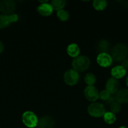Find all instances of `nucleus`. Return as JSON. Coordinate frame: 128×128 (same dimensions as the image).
Wrapping results in <instances>:
<instances>
[{
  "label": "nucleus",
  "instance_id": "1",
  "mask_svg": "<svg viewBox=\"0 0 128 128\" xmlns=\"http://www.w3.org/2000/svg\"><path fill=\"white\" fill-rule=\"evenodd\" d=\"M73 70L79 72H84L89 69L90 65V60L87 56L79 55L74 59L72 62Z\"/></svg>",
  "mask_w": 128,
  "mask_h": 128
},
{
  "label": "nucleus",
  "instance_id": "2",
  "mask_svg": "<svg viewBox=\"0 0 128 128\" xmlns=\"http://www.w3.org/2000/svg\"><path fill=\"white\" fill-rule=\"evenodd\" d=\"M128 54L127 48L124 44L118 43L112 50L111 56L116 61H122L126 59Z\"/></svg>",
  "mask_w": 128,
  "mask_h": 128
},
{
  "label": "nucleus",
  "instance_id": "3",
  "mask_svg": "<svg viewBox=\"0 0 128 128\" xmlns=\"http://www.w3.org/2000/svg\"><path fill=\"white\" fill-rule=\"evenodd\" d=\"M22 122L26 127L35 128L38 126V119L33 112L27 111L22 114Z\"/></svg>",
  "mask_w": 128,
  "mask_h": 128
},
{
  "label": "nucleus",
  "instance_id": "4",
  "mask_svg": "<svg viewBox=\"0 0 128 128\" xmlns=\"http://www.w3.org/2000/svg\"><path fill=\"white\" fill-rule=\"evenodd\" d=\"M87 112L92 117L100 118L104 116L105 112V109L102 104L94 102L88 106Z\"/></svg>",
  "mask_w": 128,
  "mask_h": 128
},
{
  "label": "nucleus",
  "instance_id": "5",
  "mask_svg": "<svg viewBox=\"0 0 128 128\" xmlns=\"http://www.w3.org/2000/svg\"><path fill=\"white\" fill-rule=\"evenodd\" d=\"M63 80L65 83L69 86H74L79 80V74L74 70H69L65 72Z\"/></svg>",
  "mask_w": 128,
  "mask_h": 128
},
{
  "label": "nucleus",
  "instance_id": "6",
  "mask_svg": "<svg viewBox=\"0 0 128 128\" xmlns=\"http://www.w3.org/2000/svg\"><path fill=\"white\" fill-rule=\"evenodd\" d=\"M84 96L88 101L94 102L99 98V92L95 86H87L84 90Z\"/></svg>",
  "mask_w": 128,
  "mask_h": 128
},
{
  "label": "nucleus",
  "instance_id": "7",
  "mask_svg": "<svg viewBox=\"0 0 128 128\" xmlns=\"http://www.w3.org/2000/svg\"><path fill=\"white\" fill-rule=\"evenodd\" d=\"M113 59L108 53H100L97 57V62L102 68H108L112 64Z\"/></svg>",
  "mask_w": 128,
  "mask_h": 128
},
{
  "label": "nucleus",
  "instance_id": "8",
  "mask_svg": "<svg viewBox=\"0 0 128 128\" xmlns=\"http://www.w3.org/2000/svg\"><path fill=\"white\" fill-rule=\"evenodd\" d=\"M16 4L12 0H0V11L4 13H11L15 10Z\"/></svg>",
  "mask_w": 128,
  "mask_h": 128
},
{
  "label": "nucleus",
  "instance_id": "9",
  "mask_svg": "<svg viewBox=\"0 0 128 128\" xmlns=\"http://www.w3.org/2000/svg\"><path fill=\"white\" fill-rule=\"evenodd\" d=\"M55 125V120L49 116H45L38 120V126L39 128H53Z\"/></svg>",
  "mask_w": 128,
  "mask_h": 128
},
{
  "label": "nucleus",
  "instance_id": "10",
  "mask_svg": "<svg viewBox=\"0 0 128 128\" xmlns=\"http://www.w3.org/2000/svg\"><path fill=\"white\" fill-rule=\"evenodd\" d=\"M106 90L111 94H115L119 91V82L117 80L113 78H110L107 80L105 85Z\"/></svg>",
  "mask_w": 128,
  "mask_h": 128
},
{
  "label": "nucleus",
  "instance_id": "11",
  "mask_svg": "<svg viewBox=\"0 0 128 128\" xmlns=\"http://www.w3.org/2000/svg\"><path fill=\"white\" fill-rule=\"evenodd\" d=\"M38 12L43 16H50L53 13V9L51 6V4H49L48 2H45V3L40 4L37 8Z\"/></svg>",
  "mask_w": 128,
  "mask_h": 128
},
{
  "label": "nucleus",
  "instance_id": "12",
  "mask_svg": "<svg viewBox=\"0 0 128 128\" xmlns=\"http://www.w3.org/2000/svg\"><path fill=\"white\" fill-rule=\"evenodd\" d=\"M115 101L120 104H125L128 102V90L122 89L116 92L115 96Z\"/></svg>",
  "mask_w": 128,
  "mask_h": 128
},
{
  "label": "nucleus",
  "instance_id": "13",
  "mask_svg": "<svg viewBox=\"0 0 128 128\" xmlns=\"http://www.w3.org/2000/svg\"><path fill=\"white\" fill-rule=\"evenodd\" d=\"M112 78H115L116 80L120 79L124 77L126 74V70L122 67L121 66H116L113 68L110 71Z\"/></svg>",
  "mask_w": 128,
  "mask_h": 128
},
{
  "label": "nucleus",
  "instance_id": "14",
  "mask_svg": "<svg viewBox=\"0 0 128 128\" xmlns=\"http://www.w3.org/2000/svg\"><path fill=\"white\" fill-rule=\"evenodd\" d=\"M67 52L69 56L75 58L79 56L80 52V48L77 44L71 43L69 44V46L67 48Z\"/></svg>",
  "mask_w": 128,
  "mask_h": 128
},
{
  "label": "nucleus",
  "instance_id": "15",
  "mask_svg": "<svg viewBox=\"0 0 128 128\" xmlns=\"http://www.w3.org/2000/svg\"><path fill=\"white\" fill-rule=\"evenodd\" d=\"M110 48L109 42L107 40H101L97 45V50L100 53H107Z\"/></svg>",
  "mask_w": 128,
  "mask_h": 128
},
{
  "label": "nucleus",
  "instance_id": "16",
  "mask_svg": "<svg viewBox=\"0 0 128 128\" xmlns=\"http://www.w3.org/2000/svg\"><path fill=\"white\" fill-rule=\"evenodd\" d=\"M93 7L97 11H103L107 7V1L105 0H95L93 1Z\"/></svg>",
  "mask_w": 128,
  "mask_h": 128
},
{
  "label": "nucleus",
  "instance_id": "17",
  "mask_svg": "<svg viewBox=\"0 0 128 128\" xmlns=\"http://www.w3.org/2000/svg\"><path fill=\"white\" fill-rule=\"evenodd\" d=\"M104 121L108 124H112L116 121V116L115 114L110 112H105L103 116Z\"/></svg>",
  "mask_w": 128,
  "mask_h": 128
},
{
  "label": "nucleus",
  "instance_id": "18",
  "mask_svg": "<svg viewBox=\"0 0 128 128\" xmlns=\"http://www.w3.org/2000/svg\"><path fill=\"white\" fill-rule=\"evenodd\" d=\"M66 4V1L63 0H53L51 2V5L53 10L59 11L63 9Z\"/></svg>",
  "mask_w": 128,
  "mask_h": 128
},
{
  "label": "nucleus",
  "instance_id": "19",
  "mask_svg": "<svg viewBox=\"0 0 128 128\" xmlns=\"http://www.w3.org/2000/svg\"><path fill=\"white\" fill-rule=\"evenodd\" d=\"M56 16L61 21H67L70 18V14L67 11L63 9L56 12Z\"/></svg>",
  "mask_w": 128,
  "mask_h": 128
},
{
  "label": "nucleus",
  "instance_id": "20",
  "mask_svg": "<svg viewBox=\"0 0 128 128\" xmlns=\"http://www.w3.org/2000/svg\"><path fill=\"white\" fill-rule=\"evenodd\" d=\"M11 24L9 15H0V29L5 28Z\"/></svg>",
  "mask_w": 128,
  "mask_h": 128
},
{
  "label": "nucleus",
  "instance_id": "21",
  "mask_svg": "<svg viewBox=\"0 0 128 128\" xmlns=\"http://www.w3.org/2000/svg\"><path fill=\"white\" fill-rule=\"evenodd\" d=\"M84 81L86 84H87V86H93L95 83L96 81V78L95 75L92 73H87L84 77Z\"/></svg>",
  "mask_w": 128,
  "mask_h": 128
},
{
  "label": "nucleus",
  "instance_id": "22",
  "mask_svg": "<svg viewBox=\"0 0 128 128\" xmlns=\"http://www.w3.org/2000/svg\"><path fill=\"white\" fill-rule=\"evenodd\" d=\"M120 109H121L120 104L119 102H117L116 101L110 105V112L114 114L118 113L120 111Z\"/></svg>",
  "mask_w": 128,
  "mask_h": 128
},
{
  "label": "nucleus",
  "instance_id": "23",
  "mask_svg": "<svg viewBox=\"0 0 128 128\" xmlns=\"http://www.w3.org/2000/svg\"><path fill=\"white\" fill-rule=\"evenodd\" d=\"M110 94L106 90H102V91H101L99 92V98L101 100H102V101H105L110 97Z\"/></svg>",
  "mask_w": 128,
  "mask_h": 128
},
{
  "label": "nucleus",
  "instance_id": "24",
  "mask_svg": "<svg viewBox=\"0 0 128 128\" xmlns=\"http://www.w3.org/2000/svg\"><path fill=\"white\" fill-rule=\"evenodd\" d=\"M9 17H10V20L11 23L16 22L18 20V16L16 14H11L9 15Z\"/></svg>",
  "mask_w": 128,
  "mask_h": 128
},
{
  "label": "nucleus",
  "instance_id": "25",
  "mask_svg": "<svg viewBox=\"0 0 128 128\" xmlns=\"http://www.w3.org/2000/svg\"><path fill=\"white\" fill-rule=\"evenodd\" d=\"M115 97H114V96H111V95H110V97H109V98H108L107 100L106 101H105V102H106V104H107L110 105V104H112L113 102H115Z\"/></svg>",
  "mask_w": 128,
  "mask_h": 128
},
{
  "label": "nucleus",
  "instance_id": "26",
  "mask_svg": "<svg viewBox=\"0 0 128 128\" xmlns=\"http://www.w3.org/2000/svg\"><path fill=\"white\" fill-rule=\"evenodd\" d=\"M120 66L124 68L125 70H128V59H125L124 60H123Z\"/></svg>",
  "mask_w": 128,
  "mask_h": 128
},
{
  "label": "nucleus",
  "instance_id": "27",
  "mask_svg": "<svg viewBox=\"0 0 128 128\" xmlns=\"http://www.w3.org/2000/svg\"><path fill=\"white\" fill-rule=\"evenodd\" d=\"M4 50V46H3V44L1 41H0V54L3 52Z\"/></svg>",
  "mask_w": 128,
  "mask_h": 128
},
{
  "label": "nucleus",
  "instance_id": "28",
  "mask_svg": "<svg viewBox=\"0 0 128 128\" xmlns=\"http://www.w3.org/2000/svg\"><path fill=\"white\" fill-rule=\"evenodd\" d=\"M125 82H126L127 86V87H128V76H127V78H126V81H125Z\"/></svg>",
  "mask_w": 128,
  "mask_h": 128
},
{
  "label": "nucleus",
  "instance_id": "29",
  "mask_svg": "<svg viewBox=\"0 0 128 128\" xmlns=\"http://www.w3.org/2000/svg\"><path fill=\"white\" fill-rule=\"evenodd\" d=\"M119 128H128L125 127V126H120V127H119Z\"/></svg>",
  "mask_w": 128,
  "mask_h": 128
},
{
  "label": "nucleus",
  "instance_id": "30",
  "mask_svg": "<svg viewBox=\"0 0 128 128\" xmlns=\"http://www.w3.org/2000/svg\"><path fill=\"white\" fill-rule=\"evenodd\" d=\"M39 128L38 127V128Z\"/></svg>",
  "mask_w": 128,
  "mask_h": 128
}]
</instances>
